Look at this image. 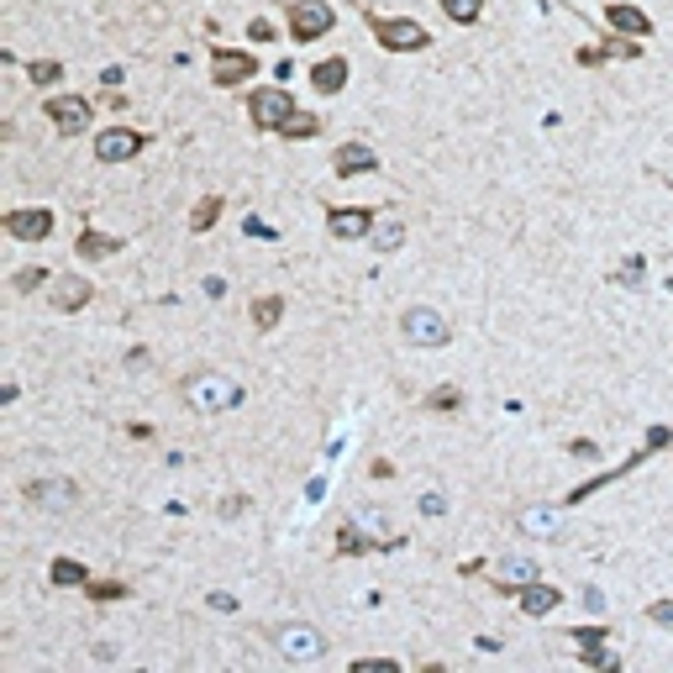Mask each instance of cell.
Instances as JSON below:
<instances>
[{"label": "cell", "mask_w": 673, "mask_h": 673, "mask_svg": "<svg viewBox=\"0 0 673 673\" xmlns=\"http://www.w3.org/2000/svg\"><path fill=\"white\" fill-rule=\"evenodd\" d=\"M673 442V421H663V426H653V432H647V437H642V448L631 452V458H626V463H616V468H611V474H595V479H584V484H579V490H568V500L563 505H584L589 500V495H600V490H605V484H616V479H626V474H631V468H642V463H647V458H653V452L658 448H669Z\"/></svg>", "instance_id": "6da1fadb"}, {"label": "cell", "mask_w": 673, "mask_h": 673, "mask_svg": "<svg viewBox=\"0 0 673 673\" xmlns=\"http://www.w3.org/2000/svg\"><path fill=\"white\" fill-rule=\"evenodd\" d=\"M242 400H247V390H242L237 379H226V374H200V379H190V405H195L200 416L237 410Z\"/></svg>", "instance_id": "7a4b0ae2"}, {"label": "cell", "mask_w": 673, "mask_h": 673, "mask_svg": "<svg viewBox=\"0 0 673 673\" xmlns=\"http://www.w3.org/2000/svg\"><path fill=\"white\" fill-rule=\"evenodd\" d=\"M336 27L332 0H289V43H316Z\"/></svg>", "instance_id": "3957f363"}, {"label": "cell", "mask_w": 673, "mask_h": 673, "mask_svg": "<svg viewBox=\"0 0 673 673\" xmlns=\"http://www.w3.org/2000/svg\"><path fill=\"white\" fill-rule=\"evenodd\" d=\"M374 37L390 53H421V48H432V32L421 21H410V16H374Z\"/></svg>", "instance_id": "277c9868"}, {"label": "cell", "mask_w": 673, "mask_h": 673, "mask_svg": "<svg viewBox=\"0 0 673 673\" xmlns=\"http://www.w3.org/2000/svg\"><path fill=\"white\" fill-rule=\"evenodd\" d=\"M400 336L416 342V347H442V342L452 336V327H448L442 311H432V305H410V311L400 316Z\"/></svg>", "instance_id": "5b68a950"}, {"label": "cell", "mask_w": 673, "mask_h": 673, "mask_svg": "<svg viewBox=\"0 0 673 673\" xmlns=\"http://www.w3.org/2000/svg\"><path fill=\"white\" fill-rule=\"evenodd\" d=\"M247 116H253V126H264V132H280L284 121L295 116V95H289L284 85H264V90H253Z\"/></svg>", "instance_id": "8992f818"}, {"label": "cell", "mask_w": 673, "mask_h": 673, "mask_svg": "<svg viewBox=\"0 0 673 673\" xmlns=\"http://www.w3.org/2000/svg\"><path fill=\"white\" fill-rule=\"evenodd\" d=\"M274 647H280L289 663H316V658L327 653V637H321L316 626L295 620V626H280V631H274Z\"/></svg>", "instance_id": "52a82bcc"}, {"label": "cell", "mask_w": 673, "mask_h": 673, "mask_svg": "<svg viewBox=\"0 0 673 673\" xmlns=\"http://www.w3.org/2000/svg\"><path fill=\"white\" fill-rule=\"evenodd\" d=\"M258 74V58L242 53V48H211V85H222V90H231V85H247Z\"/></svg>", "instance_id": "ba28073f"}, {"label": "cell", "mask_w": 673, "mask_h": 673, "mask_svg": "<svg viewBox=\"0 0 673 673\" xmlns=\"http://www.w3.org/2000/svg\"><path fill=\"white\" fill-rule=\"evenodd\" d=\"M142 148H148V137L132 132V126H106V132H95V158H101V164H126V158H137Z\"/></svg>", "instance_id": "9c48e42d"}, {"label": "cell", "mask_w": 673, "mask_h": 673, "mask_svg": "<svg viewBox=\"0 0 673 673\" xmlns=\"http://www.w3.org/2000/svg\"><path fill=\"white\" fill-rule=\"evenodd\" d=\"M5 237H16V242H48L53 237V211H43V206L5 211Z\"/></svg>", "instance_id": "30bf717a"}, {"label": "cell", "mask_w": 673, "mask_h": 673, "mask_svg": "<svg viewBox=\"0 0 673 673\" xmlns=\"http://www.w3.org/2000/svg\"><path fill=\"white\" fill-rule=\"evenodd\" d=\"M43 111H48V121H53L58 132H69V137H74V132H85V126H90V101H85V95H48V101H43Z\"/></svg>", "instance_id": "8fae6325"}, {"label": "cell", "mask_w": 673, "mask_h": 673, "mask_svg": "<svg viewBox=\"0 0 673 673\" xmlns=\"http://www.w3.org/2000/svg\"><path fill=\"white\" fill-rule=\"evenodd\" d=\"M327 231H332L336 242H353V237H369L374 231V211L369 206H342L327 216Z\"/></svg>", "instance_id": "7c38bea8"}, {"label": "cell", "mask_w": 673, "mask_h": 673, "mask_svg": "<svg viewBox=\"0 0 673 673\" xmlns=\"http://www.w3.org/2000/svg\"><path fill=\"white\" fill-rule=\"evenodd\" d=\"M332 168L342 179H358V174H374V168H379V153H374L369 142H342L332 153Z\"/></svg>", "instance_id": "4fadbf2b"}, {"label": "cell", "mask_w": 673, "mask_h": 673, "mask_svg": "<svg viewBox=\"0 0 673 673\" xmlns=\"http://www.w3.org/2000/svg\"><path fill=\"white\" fill-rule=\"evenodd\" d=\"M90 280H79V274H63V280H53V295H48V305L53 311H85L90 305Z\"/></svg>", "instance_id": "5bb4252c"}, {"label": "cell", "mask_w": 673, "mask_h": 673, "mask_svg": "<svg viewBox=\"0 0 673 673\" xmlns=\"http://www.w3.org/2000/svg\"><path fill=\"white\" fill-rule=\"evenodd\" d=\"M605 21L616 27L620 37H647V32H653L647 11H637V5H626V0H611V5H605Z\"/></svg>", "instance_id": "9a60e30c"}, {"label": "cell", "mask_w": 673, "mask_h": 673, "mask_svg": "<svg viewBox=\"0 0 673 673\" xmlns=\"http://www.w3.org/2000/svg\"><path fill=\"white\" fill-rule=\"evenodd\" d=\"M515 600H521V616H547V611H558V589L553 584H542V579H531L526 589H515Z\"/></svg>", "instance_id": "2e32d148"}, {"label": "cell", "mask_w": 673, "mask_h": 673, "mask_svg": "<svg viewBox=\"0 0 673 673\" xmlns=\"http://www.w3.org/2000/svg\"><path fill=\"white\" fill-rule=\"evenodd\" d=\"M531 579H542L531 558H500V563H495V584H500V589H510V595H515V589H526Z\"/></svg>", "instance_id": "e0dca14e"}, {"label": "cell", "mask_w": 673, "mask_h": 673, "mask_svg": "<svg viewBox=\"0 0 673 673\" xmlns=\"http://www.w3.org/2000/svg\"><path fill=\"white\" fill-rule=\"evenodd\" d=\"M74 253H79V258H116V253H126V242H121V237H106V231H95V226H85L79 242H74Z\"/></svg>", "instance_id": "ac0fdd59"}, {"label": "cell", "mask_w": 673, "mask_h": 673, "mask_svg": "<svg viewBox=\"0 0 673 673\" xmlns=\"http://www.w3.org/2000/svg\"><path fill=\"white\" fill-rule=\"evenodd\" d=\"M605 58H642V43H631V37H611L605 48H579V63H584V69H600Z\"/></svg>", "instance_id": "d6986e66"}, {"label": "cell", "mask_w": 673, "mask_h": 673, "mask_svg": "<svg viewBox=\"0 0 673 673\" xmlns=\"http://www.w3.org/2000/svg\"><path fill=\"white\" fill-rule=\"evenodd\" d=\"M311 85L321 90V95H336L342 85H347V58L336 53V58H321L316 69H311Z\"/></svg>", "instance_id": "ffe728a7"}, {"label": "cell", "mask_w": 673, "mask_h": 673, "mask_svg": "<svg viewBox=\"0 0 673 673\" xmlns=\"http://www.w3.org/2000/svg\"><path fill=\"white\" fill-rule=\"evenodd\" d=\"M48 584H53V589H85V584H90V568H85V563H74V558H53Z\"/></svg>", "instance_id": "44dd1931"}, {"label": "cell", "mask_w": 673, "mask_h": 673, "mask_svg": "<svg viewBox=\"0 0 673 673\" xmlns=\"http://www.w3.org/2000/svg\"><path fill=\"white\" fill-rule=\"evenodd\" d=\"M280 316H284V295H258V300H253V327H258V332H274Z\"/></svg>", "instance_id": "7402d4cb"}, {"label": "cell", "mask_w": 673, "mask_h": 673, "mask_svg": "<svg viewBox=\"0 0 673 673\" xmlns=\"http://www.w3.org/2000/svg\"><path fill=\"white\" fill-rule=\"evenodd\" d=\"M400 242H405V222H400V216L374 222V247H379V253H400Z\"/></svg>", "instance_id": "603a6c76"}, {"label": "cell", "mask_w": 673, "mask_h": 673, "mask_svg": "<svg viewBox=\"0 0 673 673\" xmlns=\"http://www.w3.org/2000/svg\"><path fill=\"white\" fill-rule=\"evenodd\" d=\"M521 526H526L531 537H553V531H558V510H542V505H531V510H521Z\"/></svg>", "instance_id": "cb8c5ba5"}, {"label": "cell", "mask_w": 673, "mask_h": 673, "mask_svg": "<svg viewBox=\"0 0 673 673\" xmlns=\"http://www.w3.org/2000/svg\"><path fill=\"white\" fill-rule=\"evenodd\" d=\"M222 222V195H206V200H195V211H190V231H206V226Z\"/></svg>", "instance_id": "d4e9b609"}, {"label": "cell", "mask_w": 673, "mask_h": 673, "mask_svg": "<svg viewBox=\"0 0 673 673\" xmlns=\"http://www.w3.org/2000/svg\"><path fill=\"white\" fill-rule=\"evenodd\" d=\"M280 132L289 137V142H311V137L321 132V121H316V116H305V111H295V116H289V121L280 126Z\"/></svg>", "instance_id": "484cf974"}, {"label": "cell", "mask_w": 673, "mask_h": 673, "mask_svg": "<svg viewBox=\"0 0 673 673\" xmlns=\"http://www.w3.org/2000/svg\"><path fill=\"white\" fill-rule=\"evenodd\" d=\"M442 11H448L458 27H474L484 16V0H442Z\"/></svg>", "instance_id": "4316f807"}, {"label": "cell", "mask_w": 673, "mask_h": 673, "mask_svg": "<svg viewBox=\"0 0 673 673\" xmlns=\"http://www.w3.org/2000/svg\"><path fill=\"white\" fill-rule=\"evenodd\" d=\"M369 547H379V537H363V531H353V526H342V531H336V553H347V558H353V553H369Z\"/></svg>", "instance_id": "83f0119b"}, {"label": "cell", "mask_w": 673, "mask_h": 673, "mask_svg": "<svg viewBox=\"0 0 673 673\" xmlns=\"http://www.w3.org/2000/svg\"><path fill=\"white\" fill-rule=\"evenodd\" d=\"M85 595L101 600V605H111V600H126V584L121 579H95V584H85Z\"/></svg>", "instance_id": "f1b7e54d"}, {"label": "cell", "mask_w": 673, "mask_h": 673, "mask_svg": "<svg viewBox=\"0 0 673 673\" xmlns=\"http://www.w3.org/2000/svg\"><path fill=\"white\" fill-rule=\"evenodd\" d=\"M74 484H27V500H63V505H74Z\"/></svg>", "instance_id": "f546056e"}, {"label": "cell", "mask_w": 673, "mask_h": 673, "mask_svg": "<svg viewBox=\"0 0 673 673\" xmlns=\"http://www.w3.org/2000/svg\"><path fill=\"white\" fill-rule=\"evenodd\" d=\"M579 658H584L589 669H620V658L616 653H605L600 642H579Z\"/></svg>", "instance_id": "4dcf8cb0"}, {"label": "cell", "mask_w": 673, "mask_h": 673, "mask_svg": "<svg viewBox=\"0 0 673 673\" xmlns=\"http://www.w3.org/2000/svg\"><path fill=\"white\" fill-rule=\"evenodd\" d=\"M421 405H426V410H458V405H463V390H458V385H442V390L426 394Z\"/></svg>", "instance_id": "1f68e13d"}, {"label": "cell", "mask_w": 673, "mask_h": 673, "mask_svg": "<svg viewBox=\"0 0 673 673\" xmlns=\"http://www.w3.org/2000/svg\"><path fill=\"white\" fill-rule=\"evenodd\" d=\"M58 74H63V69H58L53 58H37V63H27V79H32V85H58Z\"/></svg>", "instance_id": "d6a6232c"}, {"label": "cell", "mask_w": 673, "mask_h": 673, "mask_svg": "<svg viewBox=\"0 0 673 673\" xmlns=\"http://www.w3.org/2000/svg\"><path fill=\"white\" fill-rule=\"evenodd\" d=\"M43 284H48V269H21V274L11 280V289H21V295H27V289H43Z\"/></svg>", "instance_id": "836d02e7"}, {"label": "cell", "mask_w": 673, "mask_h": 673, "mask_svg": "<svg viewBox=\"0 0 673 673\" xmlns=\"http://www.w3.org/2000/svg\"><path fill=\"white\" fill-rule=\"evenodd\" d=\"M647 620L663 626V631H673V600H653V605H647Z\"/></svg>", "instance_id": "e575fe53"}, {"label": "cell", "mask_w": 673, "mask_h": 673, "mask_svg": "<svg viewBox=\"0 0 673 673\" xmlns=\"http://www.w3.org/2000/svg\"><path fill=\"white\" fill-rule=\"evenodd\" d=\"M353 673H400V663H394V658H358Z\"/></svg>", "instance_id": "d590c367"}, {"label": "cell", "mask_w": 673, "mask_h": 673, "mask_svg": "<svg viewBox=\"0 0 673 673\" xmlns=\"http://www.w3.org/2000/svg\"><path fill=\"white\" fill-rule=\"evenodd\" d=\"M568 637H573V642H605V637H611V626H573Z\"/></svg>", "instance_id": "8d00e7d4"}, {"label": "cell", "mask_w": 673, "mask_h": 673, "mask_svg": "<svg viewBox=\"0 0 673 673\" xmlns=\"http://www.w3.org/2000/svg\"><path fill=\"white\" fill-rule=\"evenodd\" d=\"M568 452H573V458H589V463H595V458H600V448H595V442H589V437H579V442H568Z\"/></svg>", "instance_id": "74e56055"}, {"label": "cell", "mask_w": 673, "mask_h": 673, "mask_svg": "<svg viewBox=\"0 0 673 673\" xmlns=\"http://www.w3.org/2000/svg\"><path fill=\"white\" fill-rule=\"evenodd\" d=\"M242 231H247V237H274V226L258 222V216H247V222H242Z\"/></svg>", "instance_id": "f35d334b"}, {"label": "cell", "mask_w": 673, "mask_h": 673, "mask_svg": "<svg viewBox=\"0 0 673 673\" xmlns=\"http://www.w3.org/2000/svg\"><path fill=\"white\" fill-rule=\"evenodd\" d=\"M421 510H426V515H448V500H442V495H421Z\"/></svg>", "instance_id": "ab89813d"}, {"label": "cell", "mask_w": 673, "mask_h": 673, "mask_svg": "<svg viewBox=\"0 0 673 673\" xmlns=\"http://www.w3.org/2000/svg\"><path fill=\"white\" fill-rule=\"evenodd\" d=\"M211 611H226V616H231V611H237V600H231L226 589H216V595H211Z\"/></svg>", "instance_id": "60d3db41"}, {"label": "cell", "mask_w": 673, "mask_h": 673, "mask_svg": "<svg viewBox=\"0 0 673 673\" xmlns=\"http://www.w3.org/2000/svg\"><path fill=\"white\" fill-rule=\"evenodd\" d=\"M642 274H647V264H642V258H631V264H626V269H620V280H631V284L642 280Z\"/></svg>", "instance_id": "b9f144b4"}, {"label": "cell", "mask_w": 673, "mask_h": 673, "mask_svg": "<svg viewBox=\"0 0 673 673\" xmlns=\"http://www.w3.org/2000/svg\"><path fill=\"white\" fill-rule=\"evenodd\" d=\"M242 505H247V495H226V500H222V515H242Z\"/></svg>", "instance_id": "7bdbcfd3"}, {"label": "cell", "mask_w": 673, "mask_h": 673, "mask_svg": "<svg viewBox=\"0 0 673 673\" xmlns=\"http://www.w3.org/2000/svg\"><path fill=\"white\" fill-rule=\"evenodd\" d=\"M584 611H605V595L600 589H584Z\"/></svg>", "instance_id": "ee69618b"}]
</instances>
